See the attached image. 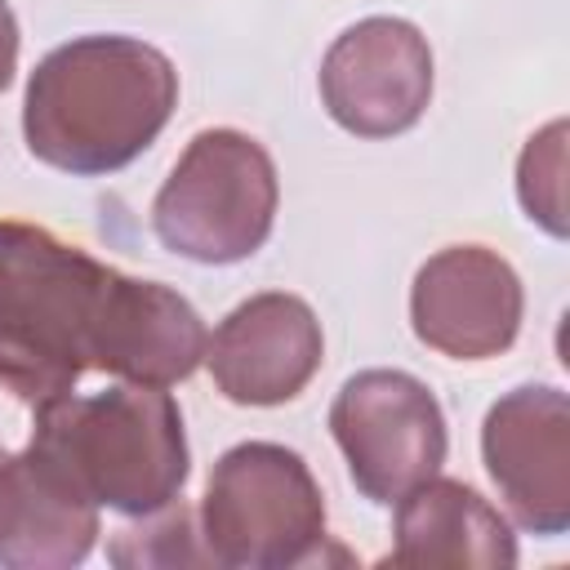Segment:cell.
I'll list each match as a JSON object with an SVG mask.
<instances>
[{
  "instance_id": "1",
  "label": "cell",
  "mask_w": 570,
  "mask_h": 570,
  "mask_svg": "<svg viewBox=\"0 0 570 570\" xmlns=\"http://www.w3.org/2000/svg\"><path fill=\"white\" fill-rule=\"evenodd\" d=\"M178 107L174 62L138 36H76L49 49L22 98L27 151L71 178L134 165Z\"/></svg>"
},
{
  "instance_id": "2",
  "label": "cell",
  "mask_w": 570,
  "mask_h": 570,
  "mask_svg": "<svg viewBox=\"0 0 570 570\" xmlns=\"http://www.w3.org/2000/svg\"><path fill=\"white\" fill-rule=\"evenodd\" d=\"M116 276L49 227L0 218V387L36 410L98 370Z\"/></svg>"
},
{
  "instance_id": "3",
  "label": "cell",
  "mask_w": 570,
  "mask_h": 570,
  "mask_svg": "<svg viewBox=\"0 0 570 570\" xmlns=\"http://www.w3.org/2000/svg\"><path fill=\"white\" fill-rule=\"evenodd\" d=\"M89 503L142 517L174 503L191 476L183 410L165 387L116 383L36 405L31 441Z\"/></svg>"
},
{
  "instance_id": "4",
  "label": "cell",
  "mask_w": 570,
  "mask_h": 570,
  "mask_svg": "<svg viewBox=\"0 0 570 570\" xmlns=\"http://www.w3.org/2000/svg\"><path fill=\"white\" fill-rule=\"evenodd\" d=\"M196 517L214 566L227 570H294L325 543V494L281 441L232 445L209 468Z\"/></svg>"
},
{
  "instance_id": "5",
  "label": "cell",
  "mask_w": 570,
  "mask_h": 570,
  "mask_svg": "<svg viewBox=\"0 0 570 570\" xmlns=\"http://www.w3.org/2000/svg\"><path fill=\"white\" fill-rule=\"evenodd\" d=\"M276 165L240 129H200L151 200V232L178 258L227 267L258 254L276 227Z\"/></svg>"
},
{
  "instance_id": "6",
  "label": "cell",
  "mask_w": 570,
  "mask_h": 570,
  "mask_svg": "<svg viewBox=\"0 0 570 570\" xmlns=\"http://www.w3.org/2000/svg\"><path fill=\"white\" fill-rule=\"evenodd\" d=\"M330 436L347 459L356 494L383 508L436 476L450 450L441 401L405 370L352 374L330 405Z\"/></svg>"
},
{
  "instance_id": "7",
  "label": "cell",
  "mask_w": 570,
  "mask_h": 570,
  "mask_svg": "<svg viewBox=\"0 0 570 570\" xmlns=\"http://www.w3.org/2000/svg\"><path fill=\"white\" fill-rule=\"evenodd\" d=\"M321 102L356 138H396L432 102V49L405 18H361L321 58Z\"/></svg>"
},
{
  "instance_id": "8",
  "label": "cell",
  "mask_w": 570,
  "mask_h": 570,
  "mask_svg": "<svg viewBox=\"0 0 570 570\" xmlns=\"http://www.w3.org/2000/svg\"><path fill=\"white\" fill-rule=\"evenodd\" d=\"M481 463L521 530L539 539L570 530V396L561 387L503 392L481 423Z\"/></svg>"
},
{
  "instance_id": "9",
  "label": "cell",
  "mask_w": 570,
  "mask_h": 570,
  "mask_svg": "<svg viewBox=\"0 0 570 570\" xmlns=\"http://www.w3.org/2000/svg\"><path fill=\"white\" fill-rule=\"evenodd\" d=\"M525 316V289L512 263L485 245L436 249L410 285L414 338L450 361L503 356Z\"/></svg>"
},
{
  "instance_id": "10",
  "label": "cell",
  "mask_w": 570,
  "mask_h": 570,
  "mask_svg": "<svg viewBox=\"0 0 570 570\" xmlns=\"http://www.w3.org/2000/svg\"><path fill=\"white\" fill-rule=\"evenodd\" d=\"M321 356L325 334L316 312L307 307V298L285 289L249 294L245 303H236L205 347L209 379L232 405L294 401L321 370Z\"/></svg>"
},
{
  "instance_id": "11",
  "label": "cell",
  "mask_w": 570,
  "mask_h": 570,
  "mask_svg": "<svg viewBox=\"0 0 570 570\" xmlns=\"http://www.w3.org/2000/svg\"><path fill=\"white\" fill-rule=\"evenodd\" d=\"M98 503H89L36 445L0 459V566L71 570L98 543Z\"/></svg>"
},
{
  "instance_id": "12",
  "label": "cell",
  "mask_w": 570,
  "mask_h": 570,
  "mask_svg": "<svg viewBox=\"0 0 570 570\" xmlns=\"http://www.w3.org/2000/svg\"><path fill=\"white\" fill-rule=\"evenodd\" d=\"M205 347H209L205 321L178 289L125 272L116 276L102 325V352H98L102 374L142 387H174L196 374Z\"/></svg>"
},
{
  "instance_id": "13",
  "label": "cell",
  "mask_w": 570,
  "mask_h": 570,
  "mask_svg": "<svg viewBox=\"0 0 570 570\" xmlns=\"http://www.w3.org/2000/svg\"><path fill=\"white\" fill-rule=\"evenodd\" d=\"M396 566H459V570H512L517 534L508 517L468 481L428 476L396 499L392 517Z\"/></svg>"
},
{
  "instance_id": "14",
  "label": "cell",
  "mask_w": 570,
  "mask_h": 570,
  "mask_svg": "<svg viewBox=\"0 0 570 570\" xmlns=\"http://www.w3.org/2000/svg\"><path fill=\"white\" fill-rule=\"evenodd\" d=\"M111 566L120 570H178V566H214L205 539H200V517L183 503V494L156 512H142L138 525H125L107 543Z\"/></svg>"
},
{
  "instance_id": "15",
  "label": "cell",
  "mask_w": 570,
  "mask_h": 570,
  "mask_svg": "<svg viewBox=\"0 0 570 570\" xmlns=\"http://www.w3.org/2000/svg\"><path fill=\"white\" fill-rule=\"evenodd\" d=\"M517 196L530 223L548 236H566V120H548L517 160Z\"/></svg>"
},
{
  "instance_id": "16",
  "label": "cell",
  "mask_w": 570,
  "mask_h": 570,
  "mask_svg": "<svg viewBox=\"0 0 570 570\" xmlns=\"http://www.w3.org/2000/svg\"><path fill=\"white\" fill-rule=\"evenodd\" d=\"M18 45H22L18 18H13L9 0H0V94L9 89V80H13V71H18Z\"/></svg>"
},
{
  "instance_id": "17",
  "label": "cell",
  "mask_w": 570,
  "mask_h": 570,
  "mask_svg": "<svg viewBox=\"0 0 570 570\" xmlns=\"http://www.w3.org/2000/svg\"><path fill=\"white\" fill-rule=\"evenodd\" d=\"M4 454H9V450H4V445H0V459H4Z\"/></svg>"
}]
</instances>
